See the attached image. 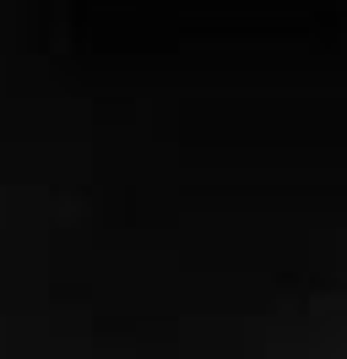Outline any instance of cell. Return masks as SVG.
Segmentation results:
<instances>
[]
</instances>
